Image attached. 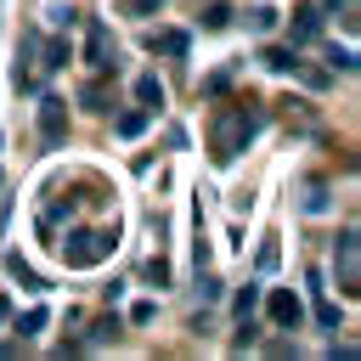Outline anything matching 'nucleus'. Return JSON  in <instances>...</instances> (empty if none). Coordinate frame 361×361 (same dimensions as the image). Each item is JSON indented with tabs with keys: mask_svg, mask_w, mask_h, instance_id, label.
Here are the masks:
<instances>
[{
	"mask_svg": "<svg viewBox=\"0 0 361 361\" xmlns=\"http://www.w3.org/2000/svg\"><path fill=\"white\" fill-rule=\"evenodd\" d=\"M259 124H265V113H259L254 102H243V107H220V113H214V164H231V158L243 152V141L259 135Z\"/></svg>",
	"mask_w": 361,
	"mask_h": 361,
	"instance_id": "f257e3e1",
	"label": "nucleus"
},
{
	"mask_svg": "<svg viewBox=\"0 0 361 361\" xmlns=\"http://www.w3.org/2000/svg\"><path fill=\"white\" fill-rule=\"evenodd\" d=\"M113 248H118V231H73L62 243V259H68V271H85V265H102Z\"/></svg>",
	"mask_w": 361,
	"mask_h": 361,
	"instance_id": "f03ea898",
	"label": "nucleus"
},
{
	"mask_svg": "<svg viewBox=\"0 0 361 361\" xmlns=\"http://www.w3.org/2000/svg\"><path fill=\"white\" fill-rule=\"evenodd\" d=\"M85 23V62L96 68V73H107L113 62H118V39H113V28L102 23V17H79Z\"/></svg>",
	"mask_w": 361,
	"mask_h": 361,
	"instance_id": "7ed1b4c3",
	"label": "nucleus"
},
{
	"mask_svg": "<svg viewBox=\"0 0 361 361\" xmlns=\"http://www.w3.org/2000/svg\"><path fill=\"white\" fill-rule=\"evenodd\" d=\"M62 135H68V102L62 96H45L39 102V141L45 147H62Z\"/></svg>",
	"mask_w": 361,
	"mask_h": 361,
	"instance_id": "20e7f679",
	"label": "nucleus"
},
{
	"mask_svg": "<svg viewBox=\"0 0 361 361\" xmlns=\"http://www.w3.org/2000/svg\"><path fill=\"white\" fill-rule=\"evenodd\" d=\"M333 271H338V288L355 293V282H361V276H355V226L338 237V248H333Z\"/></svg>",
	"mask_w": 361,
	"mask_h": 361,
	"instance_id": "39448f33",
	"label": "nucleus"
},
{
	"mask_svg": "<svg viewBox=\"0 0 361 361\" xmlns=\"http://www.w3.org/2000/svg\"><path fill=\"white\" fill-rule=\"evenodd\" d=\"M265 310H271V322H276V327H299V316H305V305H299V299H293L288 288H271Z\"/></svg>",
	"mask_w": 361,
	"mask_h": 361,
	"instance_id": "423d86ee",
	"label": "nucleus"
},
{
	"mask_svg": "<svg viewBox=\"0 0 361 361\" xmlns=\"http://www.w3.org/2000/svg\"><path fill=\"white\" fill-rule=\"evenodd\" d=\"M288 34H293V45L322 39V6H299V11H293V23H288Z\"/></svg>",
	"mask_w": 361,
	"mask_h": 361,
	"instance_id": "0eeeda50",
	"label": "nucleus"
},
{
	"mask_svg": "<svg viewBox=\"0 0 361 361\" xmlns=\"http://www.w3.org/2000/svg\"><path fill=\"white\" fill-rule=\"evenodd\" d=\"M186 28H147V51H164V56H186Z\"/></svg>",
	"mask_w": 361,
	"mask_h": 361,
	"instance_id": "6e6552de",
	"label": "nucleus"
},
{
	"mask_svg": "<svg viewBox=\"0 0 361 361\" xmlns=\"http://www.w3.org/2000/svg\"><path fill=\"white\" fill-rule=\"evenodd\" d=\"M259 62H265L271 73H299V45H265Z\"/></svg>",
	"mask_w": 361,
	"mask_h": 361,
	"instance_id": "1a4fd4ad",
	"label": "nucleus"
},
{
	"mask_svg": "<svg viewBox=\"0 0 361 361\" xmlns=\"http://www.w3.org/2000/svg\"><path fill=\"white\" fill-rule=\"evenodd\" d=\"M147 124H152V113H147V107H130V113H118V118H113V130H118L124 141H135Z\"/></svg>",
	"mask_w": 361,
	"mask_h": 361,
	"instance_id": "9d476101",
	"label": "nucleus"
},
{
	"mask_svg": "<svg viewBox=\"0 0 361 361\" xmlns=\"http://www.w3.org/2000/svg\"><path fill=\"white\" fill-rule=\"evenodd\" d=\"M79 107H90V113H107V107H113V96H107V85H102V79H90V85H79Z\"/></svg>",
	"mask_w": 361,
	"mask_h": 361,
	"instance_id": "9b49d317",
	"label": "nucleus"
},
{
	"mask_svg": "<svg viewBox=\"0 0 361 361\" xmlns=\"http://www.w3.org/2000/svg\"><path fill=\"white\" fill-rule=\"evenodd\" d=\"M135 96H141V107H164V79L158 73H141L135 79Z\"/></svg>",
	"mask_w": 361,
	"mask_h": 361,
	"instance_id": "f8f14e48",
	"label": "nucleus"
},
{
	"mask_svg": "<svg viewBox=\"0 0 361 361\" xmlns=\"http://www.w3.org/2000/svg\"><path fill=\"white\" fill-rule=\"evenodd\" d=\"M56 68H68V39H51V45H45V62H39V73H56Z\"/></svg>",
	"mask_w": 361,
	"mask_h": 361,
	"instance_id": "ddd939ff",
	"label": "nucleus"
},
{
	"mask_svg": "<svg viewBox=\"0 0 361 361\" xmlns=\"http://www.w3.org/2000/svg\"><path fill=\"white\" fill-rule=\"evenodd\" d=\"M327 62H333V73H355V51H350V45H333Z\"/></svg>",
	"mask_w": 361,
	"mask_h": 361,
	"instance_id": "4468645a",
	"label": "nucleus"
},
{
	"mask_svg": "<svg viewBox=\"0 0 361 361\" xmlns=\"http://www.w3.org/2000/svg\"><path fill=\"white\" fill-rule=\"evenodd\" d=\"M45 322H51V310H39V305H34V310H28V316H17V333H23V338H28V333H39V327H45Z\"/></svg>",
	"mask_w": 361,
	"mask_h": 361,
	"instance_id": "2eb2a0df",
	"label": "nucleus"
},
{
	"mask_svg": "<svg viewBox=\"0 0 361 361\" xmlns=\"http://www.w3.org/2000/svg\"><path fill=\"white\" fill-rule=\"evenodd\" d=\"M107 338H118V316H102V322L90 327V344H107Z\"/></svg>",
	"mask_w": 361,
	"mask_h": 361,
	"instance_id": "dca6fc26",
	"label": "nucleus"
},
{
	"mask_svg": "<svg viewBox=\"0 0 361 361\" xmlns=\"http://www.w3.org/2000/svg\"><path fill=\"white\" fill-rule=\"evenodd\" d=\"M226 23H231V6H220V0H214V6L203 11V28H226Z\"/></svg>",
	"mask_w": 361,
	"mask_h": 361,
	"instance_id": "f3484780",
	"label": "nucleus"
},
{
	"mask_svg": "<svg viewBox=\"0 0 361 361\" xmlns=\"http://www.w3.org/2000/svg\"><path fill=\"white\" fill-rule=\"evenodd\" d=\"M6 265H11V276H23V288H45V282H39V276H34V271H28V265H23V254H11V259H6Z\"/></svg>",
	"mask_w": 361,
	"mask_h": 361,
	"instance_id": "a211bd4d",
	"label": "nucleus"
},
{
	"mask_svg": "<svg viewBox=\"0 0 361 361\" xmlns=\"http://www.w3.org/2000/svg\"><path fill=\"white\" fill-rule=\"evenodd\" d=\"M305 214H327V186H310V197H305Z\"/></svg>",
	"mask_w": 361,
	"mask_h": 361,
	"instance_id": "6ab92c4d",
	"label": "nucleus"
},
{
	"mask_svg": "<svg viewBox=\"0 0 361 361\" xmlns=\"http://www.w3.org/2000/svg\"><path fill=\"white\" fill-rule=\"evenodd\" d=\"M248 23H254V28H259V34H271V28H276V11H271V6H259V11H254V17H248Z\"/></svg>",
	"mask_w": 361,
	"mask_h": 361,
	"instance_id": "aec40b11",
	"label": "nucleus"
},
{
	"mask_svg": "<svg viewBox=\"0 0 361 361\" xmlns=\"http://www.w3.org/2000/svg\"><path fill=\"white\" fill-rule=\"evenodd\" d=\"M152 316H158V305H152V299H141V305H135V310H130V322H135V327H147V322H152Z\"/></svg>",
	"mask_w": 361,
	"mask_h": 361,
	"instance_id": "412c9836",
	"label": "nucleus"
},
{
	"mask_svg": "<svg viewBox=\"0 0 361 361\" xmlns=\"http://www.w3.org/2000/svg\"><path fill=\"white\" fill-rule=\"evenodd\" d=\"M158 6H164V0H124V11H130V17H152Z\"/></svg>",
	"mask_w": 361,
	"mask_h": 361,
	"instance_id": "4be33fe9",
	"label": "nucleus"
},
{
	"mask_svg": "<svg viewBox=\"0 0 361 361\" xmlns=\"http://www.w3.org/2000/svg\"><path fill=\"white\" fill-rule=\"evenodd\" d=\"M276 259H282V248H276V243H265V248H259V271H276Z\"/></svg>",
	"mask_w": 361,
	"mask_h": 361,
	"instance_id": "5701e85b",
	"label": "nucleus"
},
{
	"mask_svg": "<svg viewBox=\"0 0 361 361\" xmlns=\"http://www.w3.org/2000/svg\"><path fill=\"white\" fill-rule=\"evenodd\" d=\"M147 276H152V282H158V288H164V282H169V265H164V259H158V254H152V259H147Z\"/></svg>",
	"mask_w": 361,
	"mask_h": 361,
	"instance_id": "b1692460",
	"label": "nucleus"
},
{
	"mask_svg": "<svg viewBox=\"0 0 361 361\" xmlns=\"http://www.w3.org/2000/svg\"><path fill=\"white\" fill-rule=\"evenodd\" d=\"M254 305H259V288H248V293H237V316H254Z\"/></svg>",
	"mask_w": 361,
	"mask_h": 361,
	"instance_id": "393cba45",
	"label": "nucleus"
},
{
	"mask_svg": "<svg viewBox=\"0 0 361 361\" xmlns=\"http://www.w3.org/2000/svg\"><path fill=\"white\" fill-rule=\"evenodd\" d=\"M316 322H322V327H338V305L322 299V305H316Z\"/></svg>",
	"mask_w": 361,
	"mask_h": 361,
	"instance_id": "a878e982",
	"label": "nucleus"
},
{
	"mask_svg": "<svg viewBox=\"0 0 361 361\" xmlns=\"http://www.w3.org/2000/svg\"><path fill=\"white\" fill-rule=\"evenodd\" d=\"M6 316H11V299H6V293H0V322H6Z\"/></svg>",
	"mask_w": 361,
	"mask_h": 361,
	"instance_id": "bb28decb",
	"label": "nucleus"
}]
</instances>
